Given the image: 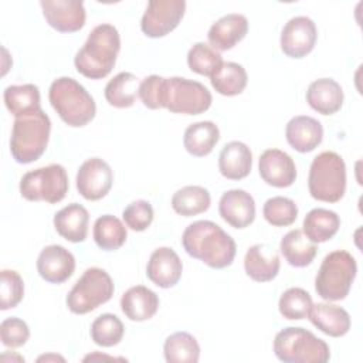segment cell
I'll return each instance as SVG.
<instances>
[{
  "instance_id": "1",
  "label": "cell",
  "mask_w": 363,
  "mask_h": 363,
  "mask_svg": "<svg viewBox=\"0 0 363 363\" xmlns=\"http://www.w3.org/2000/svg\"><path fill=\"white\" fill-rule=\"evenodd\" d=\"M182 244L190 257L203 261L214 269L231 265L237 252L234 238L218 224L208 220L189 224L183 231Z\"/></svg>"
},
{
  "instance_id": "2",
  "label": "cell",
  "mask_w": 363,
  "mask_h": 363,
  "mask_svg": "<svg viewBox=\"0 0 363 363\" xmlns=\"http://www.w3.org/2000/svg\"><path fill=\"white\" fill-rule=\"evenodd\" d=\"M121 50V37L112 24L104 23L92 28L82 48L74 58L75 68L89 79H102L115 67Z\"/></svg>"
},
{
  "instance_id": "3",
  "label": "cell",
  "mask_w": 363,
  "mask_h": 363,
  "mask_svg": "<svg viewBox=\"0 0 363 363\" xmlns=\"http://www.w3.org/2000/svg\"><path fill=\"white\" fill-rule=\"evenodd\" d=\"M48 99L58 116L72 128L89 123L96 113V105L91 94L74 78L60 77L52 81Z\"/></svg>"
},
{
  "instance_id": "4",
  "label": "cell",
  "mask_w": 363,
  "mask_h": 363,
  "mask_svg": "<svg viewBox=\"0 0 363 363\" xmlns=\"http://www.w3.org/2000/svg\"><path fill=\"white\" fill-rule=\"evenodd\" d=\"M50 130L51 121L43 109L16 118L10 138L13 159L23 164L40 159L47 149Z\"/></svg>"
},
{
  "instance_id": "5",
  "label": "cell",
  "mask_w": 363,
  "mask_h": 363,
  "mask_svg": "<svg viewBox=\"0 0 363 363\" xmlns=\"http://www.w3.org/2000/svg\"><path fill=\"white\" fill-rule=\"evenodd\" d=\"M308 189L315 200L325 203H337L346 191V164L340 155L326 150L313 157Z\"/></svg>"
},
{
  "instance_id": "6",
  "label": "cell",
  "mask_w": 363,
  "mask_h": 363,
  "mask_svg": "<svg viewBox=\"0 0 363 363\" xmlns=\"http://www.w3.org/2000/svg\"><path fill=\"white\" fill-rule=\"evenodd\" d=\"M357 274V264L353 255L345 250L329 252L316 274L315 291L328 301H342L347 296Z\"/></svg>"
},
{
  "instance_id": "7",
  "label": "cell",
  "mask_w": 363,
  "mask_h": 363,
  "mask_svg": "<svg viewBox=\"0 0 363 363\" xmlns=\"http://www.w3.org/2000/svg\"><path fill=\"white\" fill-rule=\"evenodd\" d=\"M274 353L285 363H325L330 359L328 343L303 328L289 326L274 339Z\"/></svg>"
},
{
  "instance_id": "8",
  "label": "cell",
  "mask_w": 363,
  "mask_h": 363,
  "mask_svg": "<svg viewBox=\"0 0 363 363\" xmlns=\"http://www.w3.org/2000/svg\"><path fill=\"white\" fill-rule=\"evenodd\" d=\"M115 286L109 274L102 268H88L67 295V306L75 315H85L106 303Z\"/></svg>"
},
{
  "instance_id": "9",
  "label": "cell",
  "mask_w": 363,
  "mask_h": 363,
  "mask_svg": "<svg viewBox=\"0 0 363 363\" xmlns=\"http://www.w3.org/2000/svg\"><path fill=\"white\" fill-rule=\"evenodd\" d=\"M68 187L67 172L58 163L27 172L20 180V194L28 201L60 203L65 197Z\"/></svg>"
},
{
  "instance_id": "10",
  "label": "cell",
  "mask_w": 363,
  "mask_h": 363,
  "mask_svg": "<svg viewBox=\"0 0 363 363\" xmlns=\"http://www.w3.org/2000/svg\"><path fill=\"white\" fill-rule=\"evenodd\" d=\"M210 91L199 81L172 77L164 82V108L173 113L200 115L211 105Z\"/></svg>"
},
{
  "instance_id": "11",
  "label": "cell",
  "mask_w": 363,
  "mask_h": 363,
  "mask_svg": "<svg viewBox=\"0 0 363 363\" xmlns=\"http://www.w3.org/2000/svg\"><path fill=\"white\" fill-rule=\"evenodd\" d=\"M186 11L184 0H150L140 20L145 35L159 38L173 31Z\"/></svg>"
},
{
  "instance_id": "12",
  "label": "cell",
  "mask_w": 363,
  "mask_h": 363,
  "mask_svg": "<svg viewBox=\"0 0 363 363\" xmlns=\"http://www.w3.org/2000/svg\"><path fill=\"white\" fill-rule=\"evenodd\" d=\"M77 190L91 201L105 197L113 183V173L111 166L101 157H91L85 160L77 172Z\"/></svg>"
},
{
  "instance_id": "13",
  "label": "cell",
  "mask_w": 363,
  "mask_h": 363,
  "mask_svg": "<svg viewBox=\"0 0 363 363\" xmlns=\"http://www.w3.org/2000/svg\"><path fill=\"white\" fill-rule=\"evenodd\" d=\"M318 30L313 20L306 16H295L284 26L279 44L285 55L302 58L313 50Z\"/></svg>"
},
{
  "instance_id": "14",
  "label": "cell",
  "mask_w": 363,
  "mask_h": 363,
  "mask_svg": "<svg viewBox=\"0 0 363 363\" xmlns=\"http://www.w3.org/2000/svg\"><path fill=\"white\" fill-rule=\"evenodd\" d=\"M40 6L48 26L60 33H75L85 24L86 13L81 0H41Z\"/></svg>"
},
{
  "instance_id": "15",
  "label": "cell",
  "mask_w": 363,
  "mask_h": 363,
  "mask_svg": "<svg viewBox=\"0 0 363 363\" xmlns=\"http://www.w3.org/2000/svg\"><path fill=\"white\" fill-rule=\"evenodd\" d=\"M258 170L261 179L267 184L278 189L292 186L296 179V166L294 159L279 149L264 150L258 160Z\"/></svg>"
},
{
  "instance_id": "16",
  "label": "cell",
  "mask_w": 363,
  "mask_h": 363,
  "mask_svg": "<svg viewBox=\"0 0 363 363\" xmlns=\"http://www.w3.org/2000/svg\"><path fill=\"white\" fill-rule=\"evenodd\" d=\"M37 271L44 281L50 284H62L74 274L75 258L62 245H47L41 250L37 258Z\"/></svg>"
},
{
  "instance_id": "17",
  "label": "cell",
  "mask_w": 363,
  "mask_h": 363,
  "mask_svg": "<svg viewBox=\"0 0 363 363\" xmlns=\"http://www.w3.org/2000/svg\"><path fill=\"white\" fill-rule=\"evenodd\" d=\"M221 218L234 228H245L255 218V201L242 189H231L223 193L218 203Z\"/></svg>"
},
{
  "instance_id": "18",
  "label": "cell",
  "mask_w": 363,
  "mask_h": 363,
  "mask_svg": "<svg viewBox=\"0 0 363 363\" xmlns=\"http://www.w3.org/2000/svg\"><path fill=\"white\" fill-rule=\"evenodd\" d=\"M183 272V264L170 247L156 248L147 261L146 275L159 288L174 286Z\"/></svg>"
},
{
  "instance_id": "19",
  "label": "cell",
  "mask_w": 363,
  "mask_h": 363,
  "mask_svg": "<svg viewBox=\"0 0 363 363\" xmlns=\"http://www.w3.org/2000/svg\"><path fill=\"white\" fill-rule=\"evenodd\" d=\"M248 33V20L240 13H228L211 24L207 38L217 51H227L237 45Z\"/></svg>"
},
{
  "instance_id": "20",
  "label": "cell",
  "mask_w": 363,
  "mask_h": 363,
  "mask_svg": "<svg viewBox=\"0 0 363 363\" xmlns=\"http://www.w3.org/2000/svg\"><path fill=\"white\" fill-rule=\"evenodd\" d=\"M285 136L291 147L299 153L315 150L323 139L322 123L308 115H298L289 119L285 128Z\"/></svg>"
},
{
  "instance_id": "21",
  "label": "cell",
  "mask_w": 363,
  "mask_h": 363,
  "mask_svg": "<svg viewBox=\"0 0 363 363\" xmlns=\"http://www.w3.org/2000/svg\"><path fill=\"white\" fill-rule=\"evenodd\" d=\"M281 261L275 250L267 244H255L250 247L244 257L245 274L257 282L272 281L279 272Z\"/></svg>"
},
{
  "instance_id": "22",
  "label": "cell",
  "mask_w": 363,
  "mask_h": 363,
  "mask_svg": "<svg viewBox=\"0 0 363 363\" xmlns=\"http://www.w3.org/2000/svg\"><path fill=\"white\" fill-rule=\"evenodd\" d=\"M343 89L332 78H319L309 84L306 102L320 115H333L343 105Z\"/></svg>"
},
{
  "instance_id": "23",
  "label": "cell",
  "mask_w": 363,
  "mask_h": 363,
  "mask_svg": "<svg viewBox=\"0 0 363 363\" xmlns=\"http://www.w3.org/2000/svg\"><path fill=\"white\" fill-rule=\"evenodd\" d=\"M252 167L251 149L240 140H231L224 145L218 156V170L230 180L247 177Z\"/></svg>"
},
{
  "instance_id": "24",
  "label": "cell",
  "mask_w": 363,
  "mask_h": 363,
  "mask_svg": "<svg viewBox=\"0 0 363 363\" xmlns=\"http://www.w3.org/2000/svg\"><path fill=\"white\" fill-rule=\"evenodd\" d=\"M309 320L320 332L332 337H340L350 329V315L346 309L332 303H313L309 315Z\"/></svg>"
},
{
  "instance_id": "25",
  "label": "cell",
  "mask_w": 363,
  "mask_h": 363,
  "mask_svg": "<svg viewBox=\"0 0 363 363\" xmlns=\"http://www.w3.org/2000/svg\"><path fill=\"white\" fill-rule=\"evenodd\" d=\"M52 223L62 238L71 242H82L88 234L89 214L84 206L71 203L55 213Z\"/></svg>"
},
{
  "instance_id": "26",
  "label": "cell",
  "mask_w": 363,
  "mask_h": 363,
  "mask_svg": "<svg viewBox=\"0 0 363 363\" xmlns=\"http://www.w3.org/2000/svg\"><path fill=\"white\" fill-rule=\"evenodd\" d=\"M157 308L159 296L143 285L129 288L121 298V309L123 315L133 322H142L153 318Z\"/></svg>"
},
{
  "instance_id": "27",
  "label": "cell",
  "mask_w": 363,
  "mask_h": 363,
  "mask_svg": "<svg viewBox=\"0 0 363 363\" xmlns=\"http://www.w3.org/2000/svg\"><path fill=\"white\" fill-rule=\"evenodd\" d=\"M279 250L289 265L303 268L312 264L318 252V245L312 242L302 230L295 228L281 238Z\"/></svg>"
},
{
  "instance_id": "28",
  "label": "cell",
  "mask_w": 363,
  "mask_h": 363,
  "mask_svg": "<svg viewBox=\"0 0 363 363\" xmlns=\"http://www.w3.org/2000/svg\"><path fill=\"white\" fill-rule=\"evenodd\" d=\"M220 139V129L211 121H200L186 128L183 136L184 149L196 157L211 153Z\"/></svg>"
},
{
  "instance_id": "29",
  "label": "cell",
  "mask_w": 363,
  "mask_h": 363,
  "mask_svg": "<svg viewBox=\"0 0 363 363\" xmlns=\"http://www.w3.org/2000/svg\"><path fill=\"white\" fill-rule=\"evenodd\" d=\"M303 234L315 244L330 240L340 227L339 216L328 208H312L303 218Z\"/></svg>"
},
{
  "instance_id": "30",
  "label": "cell",
  "mask_w": 363,
  "mask_h": 363,
  "mask_svg": "<svg viewBox=\"0 0 363 363\" xmlns=\"http://www.w3.org/2000/svg\"><path fill=\"white\" fill-rule=\"evenodd\" d=\"M4 104L9 112L14 116H23L41 109L40 89L34 84L10 85L4 89Z\"/></svg>"
},
{
  "instance_id": "31",
  "label": "cell",
  "mask_w": 363,
  "mask_h": 363,
  "mask_svg": "<svg viewBox=\"0 0 363 363\" xmlns=\"http://www.w3.org/2000/svg\"><path fill=\"white\" fill-rule=\"evenodd\" d=\"M92 235L95 244L104 251L119 250L128 237L125 224L112 214H104L95 220Z\"/></svg>"
},
{
  "instance_id": "32",
  "label": "cell",
  "mask_w": 363,
  "mask_h": 363,
  "mask_svg": "<svg viewBox=\"0 0 363 363\" xmlns=\"http://www.w3.org/2000/svg\"><path fill=\"white\" fill-rule=\"evenodd\" d=\"M105 99L115 108H129L139 96V79L132 72H119L108 81Z\"/></svg>"
},
{
  "instance_id": "33",
  "label": "cell",
  "mask_w": 363,
  "mask_h": 363,
  "mask_svg": "<svg viewBox=\"0 0 363 363\" xmlns=\"http://www.w3.org/2000/svg\"><path fill=\"white\" fill-rule=\"evenodd\" d=\"M210 204V193L201 186H184L179 189L172 197L173 210L183 217H191L204 213L208 210Z\"/></svg>"
},
{
  "instance_id": "34",
  "label": "cell",
  "mask_w": 363,
  "mask_h": 363,
  "mask_svg": "<svg viewBox=\"0 0 363 363\" xmlns=\"http://www.w3.org/2000/svg\"><path fill=\"white\" fill-rule=\"evenodd\" d=\"M163 353L167 363H196L200 357V346L193 335L174 332L164 340Z\"/></svg>"
},
{
  "instance_id": "35",
  "label": "cell",
  "mask_w": 363,
  "mask_h": 363,
  "mask_svg": "<svg viewBox=\"0 0 363 363\" xmlns=\"http://www.w3.org/2000/svg\"><path fill=\"white\" fill-rule=\"evenodd\" d=\"M248 75L242 65L237 62H224L221 68L210 77L213 88L225 96H234L241 94L247 86Z\"/></svg>"
},
{
  "instance_id": "36",
  "label": "cell",
  "mask_w": 363,
  "mask_h": 363,
  "mask_svg": "<svg viewBox=\"0 0 363 363\" xmlns=\"http://www.w3.org/2000/svg\"><path fill=\"white\" fill-rule=\"evenodd\" d=\"M187 64L193 72L213 77L221 68L224 61L221 54L210 44L196 43L187 52Z\"/></svg>"
},
{
  "instance_id": "37",
  "label": "cell",
  "mask_w": 363,
  "mask_h": 363,
  "mask_svg": "<svg viewBox=\"0 0 363 363\" xmlns=\"http://www.w3.org/2000/svg\"><path fill=\"white\" fill-rule=\"evenodd\" d=\"M123 323L113 313L99 315L91 325V337L95 345L102 347H112L123 337Z\"/></svg>"
},
{
  "instance_id": "38",
  "label": "cell",
  "mask_w": 363,
  "mask_h": 363,
  "mask_svg": "<svg viewBox=\"0 0 363 363\" xmlns=\"http://www.w3.org/2000/svg\"><path fill=\"white\" fill-rule=\"evenodd\" d=\"M313 302L311 295L302 288H288L279 298V313L289 320L305 319L309 315Z\"/></svg>"
},
{
  "instance_id": "39",
  "label": "cell",
  "mask_w": 363,
  "mask_h": 363,
  "mask_svg": "<svg viewBox=\"0 0 363 363\" xmlns=\"http://www.w3.org/2000/svg\"><path fill=\"white\" fill-rule=\"evenodd\" d=\"M262 216L274 227H286L296 220L298 206L292 199L275 196L264 203Z\"/></svg>"
},
{
  "instance_id": "40",
  "label": "cell",
  "mask_w": 363,
  "mask_h": 363,
  "mask_svg": "<svg viewBox=\"0 0 363 363\" xmlns=\"http://www.w3.org/2000/svg\"><path fill=\"white\" fill-rule=\"evenodd\" d=\"M0 295L1 311L16 308L24 296V282L18 272L13 269H3L0 274Z\"/></svg>"
},
{
  "instance_id": "41",
  "label": "cell",
  "mask_w": 363,
  "mask_h": 363,
  "mask_svg": "<svg viewBox=\"0 0 363 363\" xmlns=\"http://www.w3.org/2000/svg\"><path fill=\"white\" fill-rule=\"evenodd\" d=\"M153 207L146 200H135L128 204L122 213V218L133 231H145L153 221Z\"/></svg>"
},
{
  "instance_id": "42",
  "label": "cell",
  "mask_w": 363,
  "mask_h": 363,
  "mask_svg": "<svg viewBox=\"0 0 363 363\" xmlns=\"http://www.w3.org/2000/svg\"><path fill=\"white\" fill-rule=\"evenodd\" d=\"M164 82L166 78L149 75L139 84V98L149 109L164 108Z\"/></svg>"
},
{
  "instance_id": "43",
  "label": "cell",
  "mask_w": 363,
  "mask_h": 363,
  "mask_svg": "<svg viewBox=\"0 0 363 363\" xmlns=\"http://www.w3.org/2000/svg\"><path fill=\"white\" fill-rule=\"evenodd\" d=\"M30 337V329L27 323L16 316L6 318L0 323V339L6 347H21Z\"/></svg>"
},
{
  "instance_id": "44",
  "label": "cell",
  "mask_w": 363,
  "mask_h": 363,
  "mask_svg": "<svg viewBox=\"0 0 363 363\" xmlns=\"http://www.w3.org/2000/svg\"><path fill=\"white\" fill-rule=\"evenodd\" d=\"M41 360H61V362H64V357H61V356H57V354H47V356H40L38 357V362H41Z\"/></svg>"
}]
</instances>
